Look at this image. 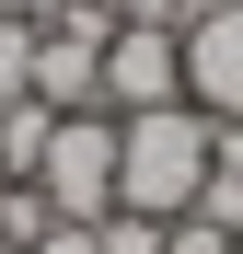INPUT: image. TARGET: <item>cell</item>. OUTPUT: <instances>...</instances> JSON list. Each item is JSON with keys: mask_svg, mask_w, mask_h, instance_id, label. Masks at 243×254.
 I'll return each instance as SVG.
<instances>
[{"mask_svg": "<svg viewBox=\"0 0 243 254\" xmlns=\"http://www.w3.org/2000/svg\"><path fill=\"white\" fill-rule=\"evenodd\" d=\"M209 162H220V127L197 104L116 116V208H139V220H185L209 196Z\"/></svg>", "mask_w": 243, "mask_h": 254, "instance_id": "cell-1", "label": "cell"}, {"mask_svg": "<svg viewBox=\"0 0 243 254\" xmlns=\"http://www.w3.org/2000/svg\"><path fill=\"white\" fill-rule=\"evenodd\" d=\"M35 196L58 208V220H81L93 231L104 208H116V116L104 104H81V116H58L47 127V150H35V174H23Z\"/></svg>", "mask_w": 243, "mask_h": 254, "instance_id": "cell-2", "label": "cell"}, {"mask_svg": "<svg viewBox=\"0 0 243 254\" xmlns=\"http://www.w3.org/2000/svg\"><path fill=\"white\" fill-rule=\"evenodd\" d=\"M104 35H116L104 0H70L58 23H35V81H23V93H35V104H58V116L104 104Z\"/></svg>", "mask_w": 243, "mask_h": 254, "instance_id": "cell-3", "label": "cell"}, {"mask_svg": "<svg viewBox=\"0 0 243 254\" xmlns=\"http://www.w3.org/2000/svg\"><path fill=\"white\" fill-rule=\"evenodd\" d=\"M185 104V23H116L104 35V116Z\"/></svg>", "mask_w": 243, "mask_h": 254, "instance_id": "cell-4", "label": "cell"}, {"mask_svg": "<svg viewBox=\"0 0 243 254\" xmlns=\"http://www.w3.org/2000/svg\"><path fill=\"white\" fill-rule=\"evenodd\" d=\"M185 104L209 127H243V0H220V12L185 23Z\"/></svg>", "mask_w": 243, "mask_h": 254, "instance_id": "cell-5", "label": "cell"}, {"mask_svg": "<svg viewBox=\"0 0 243 254\" xmlns=\"http://www.w3.org/2000/svg\"><path fill=\"white\" fill-rule=\"evenodd\" d=\"M23 81H35V23H23V12H0V104H12Z\"/></svg>", "mask_w": 243, "mask_h": 254, "instance_id": "cell-6", "label": "cell"}, {"mask_svg": "<svg viewBox=\"0 0 243 254\" xmlns=\"http://www.w3.org/2000/svg\"><path fill=\"white\" fill-rule=\"evenodd\" d=\"M162 254H232V231L209 220V208H185V220H162Z\"/></svg>", "mask_w": 243, "mask_h": 254, "instance_id": "cell-7", "label": "cell"}, {"mask_svg": "<svg viewBox=\"0 0 243 254\" xmlns=\"http://www.w3.org/2000/svg\"><path fill=\"white\" fill-rule=\"evenodd\" d=\"M47 220H58V208L35 196V185H0V231H12V243H35V231H47Z\"/></svg>", "mask_w": 243, "mask_h": 254, "instance_id": "cell-8", "label": "cell"}, {"mask_svg": "<svg viewBox=\"0 0 243 254\" xmlns=\"http://www.w3.org/2000/svg\"><path fill=\"white\" fill-rule=\"evenodd\" d=\"M23 254H104V243H93V231H81V220H47V231H35Z\"/></svg>", "mask_w": 243, "mask_h": 254, "instance_id": "cell-9", "label": "cell"}, {"mask_svg": "<svg viewBox=\"0 0 243 254\" xmlns=\"http://www.w3.org/2000/svg\"><path fill=\"white\" fill-rule=\"evenodd\" d=\"M116 23H174V0H104Z\"/></svg>", "mask_w": 243, "mask_h": 254, "instance_id": "cell-10", "label": "cell"}, {"mask_svg": "<svg viewBox=\"0 0 243 254\" xmlns=\"http://www.w3.org/2000/svg\"><path fill=\"white\" fill-rule=\"evenodd\" d=\"M0 12H23V23H58V12H70V0H0Z\"/></svg>", "mask_w": 243, "mask_h": 254, "instance_id": "cell-11", "label": "cell"}, {"mask_svg": "<svg viewBox=\"0 0 243 254\" xmlns=\"http://www.w3.org/2000/svg\"><path fill=\"white\" fill-rule=\"evenodd\" d=\"M197 12H220V0H174V23H197Z\"/></svg>", "mask_w": 243, "mask_h": 254, "instance_id": "cell-12", "label": "cell"}, {"mask_svg": "<svg viewBox=\"0 0 243 254\" xmlns=\"http://www.w3.org/2000/svg\"><path fill=\"white\" fill-rule=\"evenodd\" d=\"M0 254H23V243H12V231H0Z\"/></svg>", "mask_w": 243, "mask_h": 254, "instance_id": "cell-13", "label": "cell"}, {"mask_svg": "<svg viewBox=\"0 0 243 254\" xmlns=\"http://www.w3.org/2000/svg\"><path fill=\"white\" fill-rule=\"evenodd\" d=\"M232 254H243V231H232Z\"/></svg>", "mask_w": 243, "mask_h": 254, "instance_id": "cell-14", "label": "cell"}]
</instances>
